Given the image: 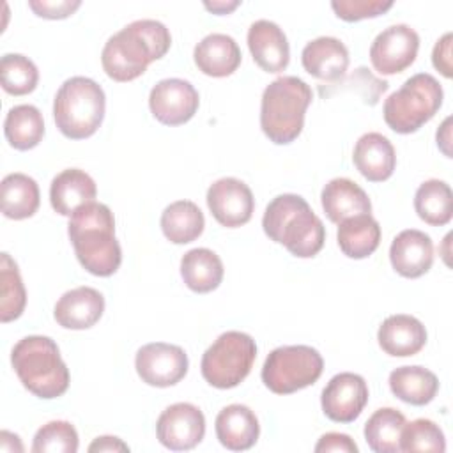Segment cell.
<instances>
[{"instance_id":"ee69618b","label":"cell","mask_w":453,"mask_h":453,"mask_svg":"<svg viewBox=\"0 0 453 453\" xmlns=\"http://www.w3.org/2000/svg\"><path fill=\"white\" fill-rule=\"evenodd\" d=\"M203 5L207 11H212L214 14H228L230 11H234L239 5V2L237 0H234V2H205Z\"/></svg>"},{"instance_id":"8d00e7d4","label":"cell","mask_w":453,"mask_h":453,"mask_svg":"<svg viewBox=\"0 0 453 453\" xmlns=\"http://www.w3.org/2000/svg\"><path fill=\"white\" fill-rule=\"evenodd\" d=\"M32 451L34 453H76L78 432L69 421H50L35 432Z\"/></svg>"},{"instance_id":"9a60e30c","label":"cell","mask_w":453,"mask_h":453,"mask_svg":"<svg viewBox=\"0 0 453 453\" xmlns=\"http://www.w3.org/2000/svg\"><path fill=\"white\" fill-rule=\"evenodd\" d=\"M207 205L219 225L235 228L251 219L255 198L248 184L235 177H223L209 186Z\"/></svg>"},{"instance_id":"30bf717a","label":"cell","mask_w":453,"mask_h":453,"mask_svg":"<svg viewBox=\"0 0 453 453\" xmlns=\"http://www.w3.org/2000/svg\"><path fill=\"white\" fill-rule=\"evenodd\" d=\"M419 35L405 23L384 28L370 46V62L379 74H396L407 69L418 55Z\"/></svg>"},{"instance_id":"7a4b0ae2","label":"cell","mask_w":453,"mask_h":453,"mask_svg":"<svg viewBox=\"0 0 453 453\" xmlns=\"http://www.w3.org/2000/svg\"><path fill=\"white\" fill-rule=\"evenodd\" d=\"M67 234L78 262L94 276H111L122 262V250L115 237V218L108 205L90 202L69 219Z\"/></svg>"},{"instance_id":"277c9868","label":"cell","mask_w":453,"mask_h":453,"mask_svg":"<svg viewBox=\"0 0 453 453\" xmlns=\"http://www.w3.org/2000/svg\"><path fill=\"white\" fill-rule=\"evenodd\" d=\"M11 363L21 384L39 398L62 396L69 388V370L50 336L30 334L21 338L12 347Z\"/></svg>"},{"instance_id":"8992f818","label":"cell","mask_w":453,"mask_h":453,"mask_svg":"<svg viewBox=\"0 0 453 453\" xmlns=\"http://www.w3.org/2000/svg\"><path fill=\"white\" fill-rule=\"evenodd\" d=\"M104 108L106 97L101 85L85 76H73L57 90L53 119L64 136L83 140L99 129Z\"/></svg>"},{"instance_id":"4dcf8cb0","label":"cell","mask_w":453,"mask_h":453,"mask_svg":"<svg viewBox=\"0 0 453 453\" xmlns=\"http://www.w3.org/2000/svg\"><path fill=\"white\" fill-rule=\"evenodd\" d=\"M4 133L11 147L28 150L39 145L44 136V120L34 104L12 106L4 120Z\"/></svg>"},{"instance_id":"cb8c5ba5","label":"cell","mask_w":453,"mask_h":453,"mask_svg":"<svg viewBox=\"0 0 453 453\" xmlns=\"http://www.w3.org/2000/svg\"><path fill=\"white\" fill-rule=\"evenodd\" d=\"M320 202L326 216L333 223H340L350 216L372 212V202L365 189L345 177L331 179L322 188Z\"/></svg>"},{"instance_id":"603a6c76","label":"cell","mask_w":453,"mask_h":453,"mask_svg":"<svg viewBox=\"0 0 453 453\" xmlns=\"http://www.w3.org/2000/svg\"><path fill=\"white\" fill-rule=\"evenodd\" d=\"M216 437L230 451L250 449L260 434V425L255 412L241 403L226 405L216 416Z\"/></svg>"},{"instance_id":"484cf974","label":"cell","mask_w":453,"mask_h":453,"mask_svg":"<svg viewBox=\"0 0 453 453\" xmlns=\"http://www.w3.org/2000/svg\"><path fill=\"white\" fill-rule=\"evenodd\" d=\"M338 246L349 258L370 257L380 242V226L372 214L350 216L338 223Z\"/></svg>"},{"instance_id":"9c48e42d","label":"cell","mask_w":453,"mask_h":453,"mask_svg":"<svg viewBox=\"0 0 453 453\" xmlns=\"http://www.w3.org/2000/svg\"><path fill=\"white\" fill-rule=\"evenodd\" d=\"M324 370L320 352L310 345L274 349L262 366V382L276 395H290L317 382Z\"/></svg>"},{"instance_id":"7402d4cb","label":"cell","mask_w":453,"mask_h":453,"mask_svg":"<svg viewBox=\"0 0 453 453\" xmlns=\"http://www.w3.org/2000/svg\"><path fill=\"white\" fill-rule=\"evenodd\" d=\"M96 195L94 179L80 168L62 170L53 177L50 186L51 207L62 216H73L80 207L96 202Z\"/></svg>"},{"instance_id":"60d3db41","label":"cell","mask_w":453,"mask_h":453,"mask_svg":"<svg viewBox=\"0 0 453 453\" xmlns=\"http://www.w3.org/2000/svg\"><path fill=\"white\" fill-rule=\"evenodd\" d=\"M432 64L446 78H451V32H446L434 46Z\"/></svg>"},{"instance_id":"d6986e66","label":"cell","mask_w":453,"mask_h":453,"mask_svg":"<svg viewBox=\"0 0 453 453\" xmlns=\"http://www.w3.org/2000/svg\"><path fill=\"white\" fill-rule=\"evenodd\" d=\"M380 349L393 357L418 354L426 343L425 326L412 315H389L377 331Z\"/></svg>"},{"instance_id":"44dd1931","label":"cell","mask_w":453,"mask_h":453,"mask_svg":"<svg viewBox=\"0 0 453 453\" xmlns=\"http://www.w3.org/2000/svg\"><path fill=\"white\" fill-rule=\"evenodd\" d=\"M352 161L365 179L370 182H382L395 172L396 152L384 134L365 133L354 145Z\"/></svg>"},{"instance_id":"8fae6325","label":"cell","mask_w":453,"mask_h":453,"mask_svg":"<svg viewBox=\"0 0 453 453\" xmlns=\"http://www.w3.org/2000/svg\"><path fill=\"white\" fill-rule=\"evenodd\" d=\"M188 356L179 345L154 342L138 349L134 368L140 379L156 388L177 384L188 373Z\"/></svg>"},{"instance_id":"d590c367","label":"cell","mask_w":453,"mask_h":453,"mask_svg":"<svg viewBox=\"0 0 453 453\" xmlns=\"http://www.w3.org/2000/svg\"><path fill=\"white\" fill-rule=\"evenodd\" d=\"M446 449V439L439 425L432 419H414L405 423L400 434V451H439Z\"/></svg>"},{"instance_id":"836d02e7","label":"cell","mask_w":453,"mask_h":453,"mask_svg":"<svg viewBox=\"0 0 453 453\" xmlns=\"http://www.w3.org/2000/svg\"><path fill=\"white\" fill-rule=\"evenodd\" d=\"M27 304V292L19 276V269L9 253H2L0 260V320L11 322L21 317Z\"/></svg>"},{"instance_id":"d4e9b609","label":"cell","mask_w":453,"mask_h":453,"mask_svg":"<svg viewBox=\"0 0 453 453\" xmlns=\"http://www.w3.org/2000/svg\"><path fill=\"white\" fill-rule=\"evenodd\" d=\"M196 67L212 78L230 76L241 64V50L234 37L226 34L205 35L193 51Z\"/></svg>"},{"instance_id":"f546056e","label":"cell","mask_w":453,"mask_h":453,"mask_svg":"<svg viewBox=\"0 0 453 453\" xmlns=\"http://www.w3.org/2000/svg\"><path fill=\"white\" fill-rule=\"evenodd\" d=\"M2 212L11 219H25L37 212L39 186L27 173H9L2 179Z\"/></svg>"},{"instance_id":"e575fe53","label":"cell","mask_w":453,"mask_h":453,"mask_svg":"<svg viewBox=\"0 0 453 453\" xmlns=\"http://www.w3.org/2000/svg\"><path fill=\"white\" fill-rule=\"evenodd\" d=\"M2 88L11 96L30 94L39 81L35 64L19 53H5L0 60Z\"/></svg>"},{"instance_id":"5bb4252c","label":"cell","mask_w":453,"mask_h":453,"mask_svg":"<svg viewBox=\"0 0 453 453\" xmlns=\"http://www.w3.org/2000/svg\"><path fill=\"white\" fill-rule=\"evenodd\" d=\"M368 403L366 380L352 372L336 373L322 389L320 405L324 414L336 423H352Z\"/></svg>"},{"instance_id":"ac0fdd59","label":"cell","mask_w":453,"mask_h":453,"mask_svg":"<svg viewBox=\"0 0 453 453\" xmlns=\"http://www.w3.org/2000/svg\"><path fill=\"white\" fill-rule=\"evenodd\" d=\"M104 311V297L92 287H76L62 294L57 301L53 317L65 329H88Z\"/></svg>"},{"instance_id":"4316f807","label":"cell","mask_w":453,"mask_h":453,"mask_svg":"<svg viewBox=\"0 0 453 453\" xmlns=\"http://www.w3.org/2000/svg\"><path fill=\"white\" fill-rule=\"evenodd\" d=\"M391 393L405 403L426 405L430 403L437 391L439 380L434 372L423 366H400L389 373Z\"/></svg>"},{"instance_id":"5b68a950","label":"cell","mask_w":453,"mask_h":453,"mask_svg":"<svg viewBox=\"0 0 453 453\" xmlns=\"http://www.w3.org/2000/svg\"><path fill=\"white\" fill-rule=\"evenodd\" d=\"M313 99L306 81L297 76H280L262 94L260 127L276 145L294 142L304 126V113Z\"/></svg>"},{"instance_id":"b9f144b4","label":"cell","mask_w":453,"mask_h":453,"mask_svg":"<svg viewBox=\"0 0 453 453\" xmlns=\"http://www.w3.org/2000/svg\"><path fill=\"white\" fill-rule=\"evenodd\" d=\"M88 451H129V446L119 437L103 435L94 439V442L88 446Z\"/></svg>"},{"instance_id":"3957f363","label":"cell","mask_w":453,"mask_h":453,"mask_svg":"<svg viewBox=\"0 0 453 453\" xmlns=\"http://www.w3.org/2000/svg\"><path fill=\"white\" fill-rule=\"evenodd\" d=\"M262 226L265 235L283 244L294 257H315L326 241L322 219L311 211L308 202L294 193L274 196L265 207Z\"/></svg>"},{"instance_id":"7bdbcfd3","label":"cell","mask_w":453,"mask_h":453,"mask_svg":"<svg viewBox=\"0 0 453 453\" xmlns=\"http://www.w3.org/2000/svg\"><path fill=\"white\" fill-rule=\"evenodd\" d=\"M449 122H451V119L448 117L444 122H442V126L439 127V131H437V145L441 147V150L448 156V157H451V152H449Z\"/></svg>"},{"instance_id":"7c38bea8","label":"cell","mask_w":453,"mask_h":453,"mask_svg":"<svg viewBox=\"0 0 453 453\" xmlns=\"http://www.w3.org/2000/svg\"><path fill=\"white\" fill-rule=\"evenodd\" d=\"M159 442L172 451L193 449L205 435L203 412L188 402L166 407L156 423Z\"/></svg>"},{"instance_id":"6da1fadb","label":"cell","mask_w":453,"mask_h":453,"mask_svg":"<svg viewBox=\"0 0 453 453\" xmlns=\"http://www.w3.org/2000/svg\"><path fill=\"white\" fill-rule=\"evenodd\" d=\"M170 30L157 19H136L113 34L101 53L104 73L115 81H131L145 73L150 62L166 55Z\"/></svg>"},{"instance_id":"f1b7e54d","label":"cell","mask_w":453,"mask_h":453,"mask_svg":"<svg viewBox=\"0 0 453 453\" xmlns=\"http://www.w3.org/2000/svg\"><path fill=\"white\" fill-rule=\"evenodd\" d=\"M205 226L203 212L191 200H177L161 214V230L173 244H188L202 235Z\"/></svg>"},{"instance_id":"e0dca14e","label":"cell","mask_w":453,"mask_h":453,"mask_svg":"<svg viewBox=\"0 0 453 453\" xmlns=\"http://www.w3.org/2000/svg\"><path fill=\"white\" fill-rule=\"evenodd\" d=\"M248 48L253 60L265 73H281L290 60L285 32L269 19H257L248 28Z\"/></svg>"},{"instance_id":"4fadbf2b","label":"cell","mask_w":453,"mask_h":453,"mask_svg":"<svg viewBox=\"0 0 453 453\" xmlns=\"http://www.w3.org/2000/svg\"><path fill=\"white\" fill-rule=\"evenodd\" d=\"M200 104L196 88L180 78L157 81L149 94L152 115L165 126H180L193 119Z\"/></svg>"},{"instance_id":"1f68e13d","label":"cell","mask_w":453,"mask_h":453,"mask_svg":"<svg viewBox=\"0 0 453 453\" xmlns=\"http://www.w3.org/2000/svg\"><path fill=\"white\" fill-rule=\"evenodd\" d=\"M414 209L428 225L441 226L449 223L453 216V193L449 184L439 179L425 180L414 195Z\"/></svg>"},{"instance_id":"74e56055","label":"cell","mask_w":453,"mask_h":453,"mask_svg":"<svg viewBox=\"0 0 453 453\" xmlns=\"http://www.w3.org/2000/svg\"><path fill=\"white\" fill-rule=\"evenodd\" d=\"M333 11L343 21H359L375 18L393 7L391 0H333Z\"/></svg>"},{"instance_id":"52a82bcc","label":"cell","mask_w":453,"mask_h":453,"mask_svg":"<svg viewBox=\"0 0 453 453\" xmlns=\"http://www.w3.org/2000/svg\"><path fill=\"white\" fill-rule=\"evenodd\" d=\"M442 97L441 83L428 73H418L384 101V120L395 133H414L439 111Z\"/></svg>"},{"instance_id":"2e32d148","label":"cell","mask_w":453,"mask_h":453,"mask_svg":"<svg viewBox=\"0 0 453 453\" xmlns=\"http://www.w3.org/2000/svg\"><path fill=\"white\" fill-rule=\"evenodd\" d=\"M389 260L393 269L403 278H419L434 264V244L428 234L407 228L391 242Z\"/></svg>"},{"instance_id":"ba28073f","label":"cell","mask_w":453,"mask_h":453,"mask_svg":"<svg viewBox=\"0 0 453 453\" xmlns=\"http://www.w3.org/2000/svg\"><path fill=\"white\" fill-rule=\"evenodd\" d=\"M257 357L255 340L242 331H226L216 338V342L202 356L203 379L218 388L230 389L239 386Z\"/></svg>"},{"instance_id":"f35d334b","label":"cell","mask_w":453,"mask_h":453,"mask_svg":"<svg viewBox=\"0 0 453 453\" xmlns=\"http://www.w3.org/2000/svg\"><path fill=\"white\" fill-rule=\"evenodd\" d=\"M81 5L80 0H62V2H48V0H30L28 7L41 18L48 19H62L71 16Z\"/></svg>"},{"instance_id":"83f0119b","label":"cell","mask_w":453,"mask_h":453,"mask_svg":"<svg viewBox=\"0 0 453 453\" xmlns=\"http://www.w3.org/2000/svg\"><path fill=\"white\" fill-rule=\"evenodd\" d=\"M180 276L188 288L207 294L223 280V262L209 248H193L180 258Z\"/></svg>"},{"instance_id":"ab89813d","label":"cell","mask_w":453,"mask_h":453,"mask_svg":"<svg viewBox=\"0 0 453 453\" xmlns=\"http://www.w3.org/2000/svg\"><path fill=\"white\" fill-rule=\"evenodd\" d=\"M317 453H327V451H340V453H357V444L347 435L338 432L324 434L319 442L315 444Z\"/></svg>"},{"instance_id":"d6a6232c","label":"cell","mask_w":453,"mask_h":453,"mask_svg":"<svg viewBox=\"0 0 453 453\" xmlns=\"http://www.w3.org/2000/svg\"><path fill=\"white\" fill-rule=\"evenodd\" d=\"M405 423V416L400 411L393 407L377 409L365 423L366 444L375 453L400 451V434Z\"/></svg>"},{"instance_id":"ffe728a7","label":"cell","mask_w":453,"mask_h":453,"mask_svg":"<svg viewBox=\"0 0 453 453\" xmlns=\"http://www.w3.org/2000/svg\"><path fill=\"white\" fill-rule=\"evenodd\" d=\"M301 62L311 76L324 81H336L349 67V50L340 39L322 35L303 48Z\"/></svg>"}]
</instances>
